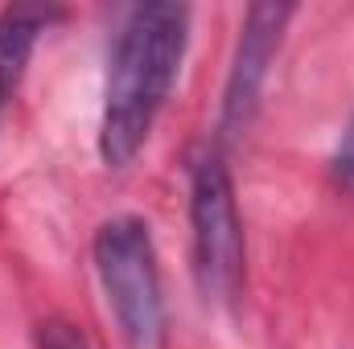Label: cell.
Masks as SVG:
<instances>
[{"mask_svg":"<svg viewBox=\"0 0 354 349\" xmlns=\"http://www.w3.org/2000/svg\"><path fill=\"white\" fill-rule=\"evenodd\" d=\"M37 346L41 349H91V341L71 321H46L41 333H37Z\"/></svg>","mask_w":354,"mask_h":349,"instance_id":"6","label":"cell"},{"mask_svg":"<svg viewBox=\"0 0 354 349\" xmlns=\"http://www.w3.org/2000/svg\"><path fill=\"white\" fill-rule=\"evenodd\" d=\"M189 230H194V275L206 300H235L243 283V222L235 185L218 152L194 161L189 173Z\"/></svg>","mask_w":354,"mask_h":349,"instance_id":"3","label":"cell"},{"mask_svg":"<svg viewBox=\"0 0 354 349\" xmlns=\"http://www.w3.org/2000/svg\"><path fill=\"white\" fill-rule=\"evenodd\" d=\"M95 271L107 296V308L132 349H157L165 333V300L161 271L145 218L120 214L95 235Z\"/></svg>","mask_w":354,"mask_h":349,"instance_id":"2","label":"cell"},{"mask_svg":"<svg viewBox=\"0 0 354 349\" xmlns=\"http://www.w3.org/2000/svg\"><path fill=\"white\" fill-rule=\"evenodd\" d=\"M54 17L58 12L54 8H41V4H12V8L0 12V111L12 99L17 83H21V74L29 66V54H33L41 29Z\"/></svg>","mask_w":354,"mask_h":349,"instance_id":"5","label":"cell"},{"mask_svg":"<svg viewBox=\"0 0 354 349\" xmlns=\"http://www.w3.org/2000/svg\"><path fill=\"white\" fill-rule=\"evenodd\" d=\"M189 41V8L185 4H136L115 37L103 115H99V157L107 169H124L149 140Z\"/></svg>","mask_w":354,"mask_h":349,"instance_id":"1","label":"cell"},{"mask_svg":"<svg viewBox=\"0 0 354 349\" xmlns=\"http://www.w3.org/2000/svg\"><path fill=\"white\" fill-rule=\"evenodd\" d=\"M334 173H338L342 185L354 189V119L346 128V136H342V144H338V152H334Z\"/></svg>","mask_w":354,"mask_h":349,"instance_id":"7","label":"cell"},{"mask_svg":"<svg viewBox=\"0 0 354 349\" xmlns=\"http://www.w3.org/2000/svg\"><path fill=\"white\" fill-rule=\"evenodd\" d=\"M292 17V4H252L239 29V50L223 90V132H243L256 115L260 90L268 83V66L280 50V33Z\"/></svg>","mask_w":354,"mask_h":349,"instance_id":"4","label":"cell"}]
</instances>
